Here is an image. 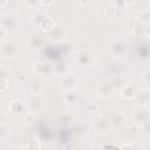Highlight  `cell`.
<instances>
[{"label":"cell","instance_id":"6da1fadb","mask_svg":"<svg viewBox=\"0 0 150 150\" xmlns=\"http://www.w3.org/2000/svg\"><path fill=\"white\" fill-rule=\"evenodd\" d=\"M1 50H2V54L7 57H14L18 52H19V48H18V45L15 42H12V41H8V42H5L1 47Z\"/></svg>","mask_w":150,"mask_h":150},{"label":"cell","instance_id":"7a4b0ae2","mask_svg":"<svg viewBox=\"0 0 150 150\" xmlns=\"http://www.w3.org/2000/svg\"><path fill=\"white\" fill-rule=\"evenodd\" d=\"M40 27H41L43 30H53L54 27H55V22H54V20H53L52 16L46 15V16L41 20V22H40Z\"/></svg>","mask_w":150,"mask_h":150},{"label":"cell","instance_id":"3957f363","mask_svg":"<svg viewBox=\"0 0 150 150\" xmlns=\"http://www.w3.org/2000/svg\"><path fill=\"white\" fill-rule=\"evenodd\" d=\"M112 91H114L112 87L110 84H108V83H101L98 86V93L103 97H110L112 95Z\"/></svg>","mask_w":150,"mask_h":150},{"label":"cell","instance_id":"277c9868","mask_svg":"<svg viewBox=\"0 0 150 150\" xmlns=\"http://www.w3.org/2000/svg\"><path fill=\"white\" fill-rule=\"evenodd\" d=\"M4 25L7 27V28H11V29H14L15 26H16V19L13 14H9L7 15L5 19H4Z\"/></svg>","mask_w":150,"mask_h":150},{"label":"cell","instance_id":"5b68a950","mask_svg":"<svg viewBox=\"0 0 150 150\" xmlns=\"http://www.w3.org/2000/svg\"><path fill=\"white\" fill-rule=\"evenodd\" d=\"M121 95H122L123 97H125V98H130V97H132V96L135 95V90H134V88H132L131 86L127 84V86H124V87L122 88Z\"/></svg>","mask_w":150,"mask_h":150},{"label":"cell","instance_id":"8992f818","mask_svg":"<svg viewBox=\"0 0 150 150\" xmlns=\"http://www.w3.org/2000/svg\"><path fill=\"white\" fill-rule=\"evenodd\" d=\"M124 49H125L124 43L121 42V41H115V42L111 45V52H112L114 54L116 53V50H120V54H121V53L124 52Z\"/></svg>","mask_w":150,"mask_h":150},{"label":"cell","instance_id":"52a82bcc","mask_svg":"<svg viewBox=\"0 0 150 150\" xmlns=\"http://www.w3.org/2000/svg\"><path fill=\"white\" fill-rule=\"evenodd\" d=\"M115 6H112V4H110V5H108L107 7H105V9H104V13H105V15L107 16H112L114 15V13H115Z\"/></svg>","mask_w":150,"mask_h":150},{"label":"cell","instance_id":"ba28073f","mask_svg":"<svg viewBox=\"0 0 150 150\" xmlns=\"http://www.w3.org/2000/svg\"><path fill=\"white\" fill-rule=\"evenodd\" d=\"M28 149H29V150H39V149H40L39 143L35 142V141H30V142L28 143Z\"/></svg>","mask_w":150,"mask_h":150},{"label":"cell","instance_id":"9c48e42d","mask_svg":"<svg viewBox=\"0 0 150 150\" xmlns=\"http://www.w3.org/2000/svg\"><path fill=\"white\" fill-rule=\"evenodd\" d=\"M8 74H9L8 69H6V68H4V67L0 66V77L1 79H5V76H7Z\"/></svg>","mask_w":150,"mask_h":150},{"label":"cell","instance_id":"30bf717a","mask_svg":"<svg viewBox=\"0 0 150 150\" xmlns=\"http://www.w3.org/2000/svg\"><path fill=\"white\" fill-rule=\"evenodd\" d=\"M7 88V80L6 79H1L0 77V91L5 90Z\"/></svg>","mask_w":150,"mask_h":150},{"label":"cell","instance_id":"8fae6325","mask_svg":"<svg viewBox=\"0 0 150 150\" xmlns=\"http://www.w3.org/2000/svg\"><path fill=\"white\" fill-rule=\"evenodd\" d=\"M30 88H32V90L34 91V94H38V93H39V90H40V86H39V84H36V83H34Z\"/></svg>","mask_w":150,"mask_h":150},{"label":"cell","instance_id":"7c38bea8","mask_svg":"<svg viewBox=\"0 0 150 150\" xmlns=\"http://www.w3.org/2000/svg\"><path fill=\"white\" fill-rule=\"evenodd\" d=\"M25 4L28 5V6H39L40 1H28V2H25Z\"/></svg>","mask_w":150,"mask_h":150},{"label":"cell","instance_id":"4fadbf2b","mask_svg":"<svg viewBox=\"0 0 150 150\" xmlns=\"http://www.w3.org/2000/svg\"><path fill=\"white\" fill-rule=\"evenodd\" d=\"M41 5H54V1H40Z\"/></svg>","mask_w":150,"mask_h":150},{"label":"cell","instance_id":"5bb4252c","mask_svg":"<svg viewBox=\"0 0 150 150\" xmlns=\"http://www.w3.org/2000/svg\"><path fill=\"white\" fill-rule=\"evenodd\" d=\"M123 150H134V148H132L131 145H129V144H125V145L123 146Z\"/></svg>","mask_w":150,"mask_h":150},{"label":"cell","instance_id":"9a60e30c","mask_svg":"<svg viewBox=\"0 0 150 150\" xmlns=\"http://www.w3.org/2000/svg\"><path fill=\"white\" fill-rule=\"evenodd\" d=\"M7 5H8L7 1H0V7H5V6H7Z\"/></svg>","mask_w":150,"mask_h":150},{"label":"cell","instance_id":"2e32d148","mask_svg":"<svg viewBox=\"0 0 150 150\" xmlns=\"http://www.w3.org/2000/svg\"><path fill=\"white\" fill-rule=\"evenodd\" d=\"M4 34H5V32H4V28H1V27H0V39L4 36Z\"/></svg>","mask_w":150,"mask_h":150}]
</instances>
